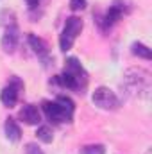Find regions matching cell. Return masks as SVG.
Instances as JSON below:
<instances>
[{"mask_svg":"<svg viewBox=\"0 0 152 154\" xmlns=\"http://www.w3.org/2000/svg\"><path fill=\"white\" fill-rule=\"evenodd\" d=\"M50 84L61 86L65 90H72L75 93H84L88 88V72L77 57H68L65 61L63 72L54 77Z\"/></svg>","mask_w":152,"mask_h":154,"instance_id":"obj_1","label":"cell"},{"mask_svg":"<svg viewBox=\"0 0 152 154\" xmlns=\"http://www.w3.org/2000/svg\"><path fill=\"white\" fill-rule=\"evenodd\" d=\"M122 86L134 99H149L152 91V75L141 66H131L122 75Z\"/></svg>","mask_w":152,"mask_h":154,"instance_id":"obj_2","label":"cell"},{"mask_svg":"<svg viewBox=\"0 0 152 154\" xmlns=\"http://www.w3.org/2000/svg\"><path fill=\"white\" fill-rule=\"evenodd\" d=\"M43 113L52 124H72L75 113V102L68 95H57L54 100H45L41 104Z\"/></svg>","mask_w":152,"mask_h":154,"instance_id":"obj_3","label":"cell"},{"mask_svg":"<svg viewBox=\"0 0 152 154\" xmlns=\"http://www.w3.org/2000/svg\"><path fill=\"white\" fill-rule=\"evenodd\" d=\"M129 11H131V4H129L127 0H113V4L109 5V9H108L102 16L97 18V23H99L100 31H102V32L111 31Z\"/></svg>","mask_w":152,"mask_h":154,"instance_id":"obj_4","label":"cell"},{"mask_svg":"<svg viewBox=\"0 0 152 154\" xmlns=\"http://www.w3.org/2000/svg\"><path fill=\"white\" fill-rule=\"evenodd\" d=\"M82 29H84V22L79 16H68L63 25V31L59 34V48L63 52H68L74 47L77 36L82 32Z\"/></svg>","mask_w":152,"mask_h":154,"instance_id":"obj_5","label":"cell"},{"mask_svg":"<svg viewBox=\"0 0 152 154\" xmlns=\"http://www.w3.org/2000/svg\"><path fill=\"white\" fill-rule=\"evenodd\" d=\"M91 102H93V106H97L99 109H104V111H116L122 106L120 97L108 86L95 88V91L91 95Z\"/></svg>","mask_w":152,"mask_h":154,"instance_id":"obj_6","label":"cell"},{"mask_svg":"<svg viewBox=\"0 0 152 154\" xmlns=\"http://www.w3.org/2000/svg\"><path fill=\"white\" fill-rule=\"evenodd\" d=\"M23 81L18 75H13L9 79V82L2 88L0 91V102L5 106V108H14L18 99H20V91L23 90Z\"/></svg>","mask_w":152,"mask_h":154,"instance_id":"obj_7","label":"cell"},{"mask_svg":"<svg viewBox=\"0 0 152 154\" xmlns=\"http://www.w3.org/2000/svg\"><path fill=\"white\" fill-rule=\"evenodd\" d=\"M27 43H29V47L32 48V52L41 59V63H43L45 66H48L50 63H54V57L50 56L48 45H47V41L43 38H39L38 34H34V32H29V34H27Z\"/></svg>","mask_w":152,"mask_h":154,"instance_id":"obj_8","label":"cell"},{"mask_svg":"<svg viewBox=\"0 0 152 154\" xmlns=\"http://www.w3.org/2000/svg\"><path fill=\"white\" fill-rule=\"evenodd\" d=\"M18 41H20V29L16 23H11V25H5L4 29V34L0 39V45H2V50L5 54H13L18 47Z\"/></svg>","mask_w":152,"mask_h":154,"instance_id":"obj_9","label":"cell"},{"mask_svg":"<svg viewBox=\"0 0 152 154\" xmlns=\"http://www.w3.org/2000/svg\"><path fill=\"white\" fill-rule=\"evenodd\" d=\"M18 118L23 124H27V125H38L39 122H41V111H39V108L36 104H25L20 109Z\"/></svg>","mask_w":152,"mask_h":154,"instance_id":"obj_10","label":"cell"},{"mask_svg":"<svg viewBox=\"0 0 152 154\" xmlns=\"http://www.w3.org/2000/svg\"><path fill=\"white\" fill-rule=\"evenodd\" d=\"M4 133H5V136H7V140L9 142H20L22 140V129H20V125H18V122L14 120V118H5V122H4Z\"/></svg>","mask_w":152,"mask_h":154,"instance_id":"obj_11","label":"cell"},{"mask_svg":"<svg viewBox=\"0 0 152 154\" xmlns=\"http://www.w3.org/2000/svg\"><path fill=\"white\" fill-rule=\"evenodd\" d=\"M131 54L136 56V57H141V59H145V61H150L152 59L150 48H149L145 43H141V41H134V43L131 45Z\"/></svg>","mask_w":152,"mask_h":154,"instance_id":"obj_12","label":"cell"},{"mask_svg":"<svg viewBox=\"0 0 152 154\" xmlns=\"http://www.w3.org/2000/svg\"><path fill=\"white\" fill-rule=\"evenodd\" d=\"M36 136H38L39 142H43V143H52V140H54V131H52L50 125H39L38 131H36Z\"/></svg>","mask_w":152,"mask_h":154,"instance_id":"obj_13","label":"cell"},{"mask_svg":"<svg viewBox=\"0 0 152 154\" xmlns=\"http://www.w3.org/2000/svg\"><path fill=\"white\" fill-rule=\"evenodd\" d=\"M81 154H106V147L102 143H90V145H84L81 147Z\"/></svg>","mask_w":152,"mask_h":154,"instance_id":"obj_14","label":"cell"},{"mask_svg":"<svg viewBox=\"0 0 152 154\" xmlns=\"http://www.w3.org/2000/svg\"><path fill=\"white\" fill-rule=\"evenodd\" d=\"M25 154H45V152H43V149L39 147L38 143L29 142V143H25Z\"/></svg>","mask_w":152,"mask_h":154,"instance_id":"obj_15","label":"cell"},{"mask_svg":"<svg viewBox=\"0 0 152 154\" xmlns=\"http://www.w3.org/2000/svg\"><path fill=\"white\" fill-rule=\"evenodd\" d=\"M86 5H88V0H70L72 11H82V9H86Z\"/></svg>","mask_w":152,"mask_h":154,"instance_id":"obj_16","label":"cell"},{"mask_svg":"<svg viewBox=\"0 0 152 154\" xmlns=\"http://www.w3.org/2000/svg\"><path fill=\"white\" fill-rule=\"evenodd\" d=\"M39 2H41V0H25V4L29 5V9H31V11H36V9H38Z\"/></svg>","mask_w":152,"mask_h":154,"instance_id":"obj_17","label":"cell"},{"mask_svg":"<svg viewBox=\"0 0 152 154\" xmlns=\"http://www.w3.org/2000/svg\"><path fill=\"white\" fill-rule=\"evenodd\" d=\"M147 154H149V152H147Z\"/></svg>","mask_w":152,"mask_h":154,"instance_id":"obj_18","label":"cell"}]
</instances>
